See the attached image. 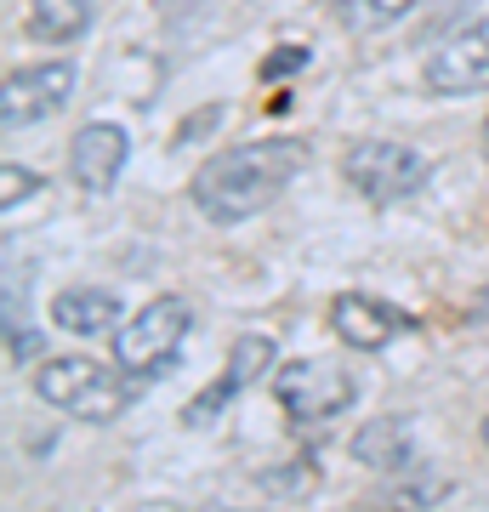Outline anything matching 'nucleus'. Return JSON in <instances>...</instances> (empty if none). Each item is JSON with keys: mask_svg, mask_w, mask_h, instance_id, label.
Returning <instances> with one entry per match:
<instances>
[{"mask_svg": "<svg viewBox=\"0 0 489 512\" xmlns=\"http://www.w3.org/2000/svg\"><path fill=\"white\" fill-rule=\"evenodd\" d=\"M126 370L120 365H97L86 353H63V359H46L35 370V393L40 404H52L74 421H114L126 410Z\"/></svg>", "mask_w": 489, "mask_h": 512, "instance_id": "f03ea898", "label": "nucleus"}, {"mask_svg": "<svg viewBox=\"0 0 489 512\" xmlns=\"http://www.w3.org/2000/svg\"><path fill=\"white\" fill-rule=\"evenodd\" d=\"M188 325H194V308L182 296H154L148 308H137L126 325L114 330V365L126 370L131 382L160 376V370L177 365Z\"/></svg>", "mask_w": 489, "mask_h": 512, "instance_id": "7ed1b4c3", "label": "nucleus"}, {"mask_svg": "<svg viewBox=\"0 0 489 512\" xmlns=\"http://www.w3.org/2000/svg\"><path fill=\"white\" fill-rule=\"evenodd\" d=\"M0 194H6V211H12L23 194H40V177H35V171H23L18 160H6V165H0Z\"/></svg>", "mask_w": 489, "mask_h": 512, "instance_id": "2eb2a0df", "label": "nucleus"}, {"mask_svg": "<svg viewBox=\"0 0 489 512\" xmlns=\"http://www.w3.org/2000/svg\"><path fill=\"white\" fill-rule=\"evenodd\" d=\"M302 171V143L290 137H262V143H239L228 154H211L194 177V205L205 222H245L268 211L285 183Z\"/></svg>", "mask_w": 489, "mask_h": 512, "instance_id": "f257e3e1", "label": "nucleus"}, {"mask_svg": "<svg viewBox=\"0 0 489 512\" xmlns=\"http://www.w3.org/2000/svg\"><path fill=\"white\" fill-rule=\"evenodd\" d=\"M273 393H279V404H285L290 421L319 427V421L353 410V399H359V376H353L342 359H296V365L279 370Z\"/></svg>", "mask_w": 489, "mask_h": 512, "instance_id": "39448f33", "label": "nucleus"}, {"mask_svg": "<svg viewBox=\"0 0 489 512\" xmlns=\"http://www.w3.org/2000/svg\"><path fill=\"white\" fill-rule=\"evenodd\" d=\"M126 148L131 137L109 120H91V126L74 131V148H69V171L74 183L86 188V194H109L120 183V171H126Z\"/></svg>", "mask_w": 489, "mask_h": 512, "instance_id": "6e6552de", "label": "nucleus"}, {"mask_svg": "<svg viewBox=\"0 0 489 512\" xmlns=\"http://www.w3.org/2000/svg\"><path fill=\"white\" fill-rule=\"evenodd\" d=\"M268 365H273V336H239L234 353H228V365H222V376H217V387L188 404L182 421H188V427H211V421L228 410V399H239V387L256 382Z\"/></svg>", "mask_w": 489, "mask_h": 512, "instance_id": "9d476101", "label": "nucleus"}, {"mask_svg": "<svg viewBox=\"0 0 489 512\" xmlns=\"http://www.w3.org/2000/svg\"><path fill=\"white\" fill-rule=\"evenodd\" d=\"M427 86L438 97L489 92V18L461 23L444 46H433V57H427Z\"/></svg>", "mask_w": 489, "mask_h": 512, "instance_id": "0eeeda50", "label": "nucleus"}, {"mask_svg": "<svg viewBox=\"0 0 489 512\" xmlns=\"http://www.w3.org/2000/svg\"><path fill=\"white\" fill-rule=\"evenodd\" d=\"M410 6H416V0H336V12H342V23L353 35H376L387 23H399Z\"/></svg>", "mask_w": 489, "mask_h": 512, "instance_id": "4468645a", "label": "nucleus"}, {"mask_svg": "<svg viewBox=\"0 0 489 512\" xmlns=\"http://www.w3.org/2000/svg\"><path fill=\"white\" fill-rule=\"evenodd\" d=\"M35 353H40V336H35V330L12 325V359H35Z\"/></svg>", "mask_w": 489, "mask_h": 512, "instance_id": "f3484780", "label": "nucleus"}, {"mask_svg": "<svg viewBox=\"0 0 489 512\" xmlns=\"http://www.w3.org/2000/svg\"><path fill=\"white\" fill-rule=\"evenodd\" d=\"M52 319L69 336H109V330H120V296L97 291V285H74L52 302Z\"/></svg>", "mask_w": 489, "mask_h": 512, "instance_id": "f8f14e48", "label": "nucleus"}, {"mask_svg": "<svg viewBox=\"0 0 489 512\" xmlns=\"http://www.w3.org/2000/svg\"><path fill=\"white\" fill-rule=\"evenodd\" d=\"M484 143H489V120H484Z\"/></svg>", "mask_w": 489, "mask_h": 512, "instance_id": "6ab92c4d", "label": "nucleus"}, {"mask_svg": "<svg viewBox=\"0 0 489 512\" xmlns=\"http://www.w3.org/2000/svg\"><path fill=\"white\" fill-rule=\"evenodd\" d=\"M342 177L370 205H393L427 183V154H416L410 143H387V137H359L342 154Z\"/></svg>", "mask_w": 489, "mask_h": 512, "instance_id": "20e7f679", "label": "nucleus"}, {"mask_svg": "<svg viewBox=\"0 0 489 512\" xmlns=\"http://www.w3.org/2000/svg\"><path fill=\"white\" fill-rule=\"evenodd\" d=\"M353 456L370 467V473H387V478H404L421 467V450H416V427L404 416H387V421H370L359 427L353 439Z\"/></svg>", "mask_w": 489, "mask_h": 512, "instance_id": "9b49d317", "label": "nucleus"}, {"mask_svg": "<svg viewBox=\"0 0 489 512\" xmlns=\"http://www.w3.org/2000/svg\"><path fill=\"white\" fill-rule=\"evenodd\" d=\"M484 444H489V421H484Z\"/></svg>", "mask_w": 489, "mask_h": 512, "instance_id": "a211bd4d", "label": "nucleus"}, {"mask_svg": "<svg viewBox=\"0 0 489 512\" xmlns=\"http://www.w3.org/2000/svg\"><path fill=\"white\" fill-rule=\"evenodd\" d=\"M302 63H308V52H302V46H296V52H290V46H279V52L268 57V80H285V74H302Z\"/></svg>", "mask_w": 489, "mask_h": 512, "instance_id": "dca6fc26", "label": "nucleus"}, {"mask_svg": "<svg viewBox=\"0 0 489 512\" xmlns=\"http://www.w3.org/2000/svg\"><path fill=\"white\" fill-rule=\"evenodd\" d=\"M23 29L40 46H69L91 29V0H23Z\"/></svg>", "mask_w": 489, "mask_h": 512, "instance_id": "ddd939ff", "label": "nucleus"}, {"mask_svg": "<svg viewBox=\"0 0 489 512\" xmlns=\"http://www.w3.org/2000/svg\"><path fill=\"white\" fill-rule=\"evenodd\" d=\"M330 325H336V336H342L347 348L376 353V348H387L393 336H404L416 319L399 313V308H387V302H376V296H364V291H347V296L330 302Z\"/></svg>", "mask_w": 489, "mask_h": 512, "instance_id": "1a4fd4ad", "label": "nucleus"}, {"mask_svg": "<svg viewBox=\"0 0 489 512\" xmlns=\"http://www.w3.org/2000/svg\"><path fill=\"white\" fill-rule=\"evenodd\" d=\"M69 97H74V63H29V69L6 74V86H0V126L6 131L40 126L57 109H69Z\"/></svg>", "mask_w": 489, "mask_h": 512, "instance_id": "423d86ee", "label": "nucleus"}]
</instances>
